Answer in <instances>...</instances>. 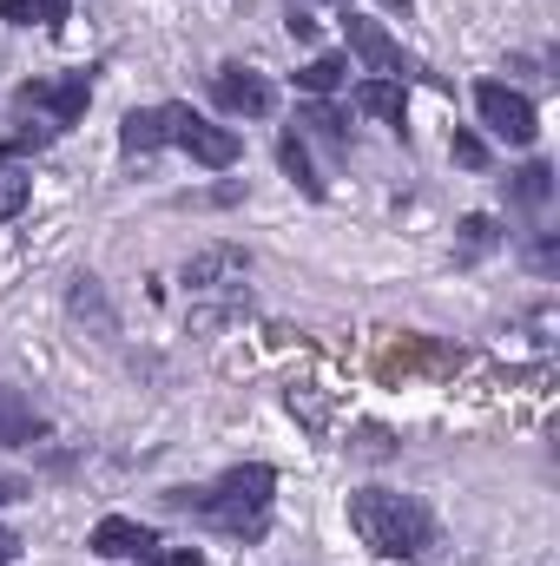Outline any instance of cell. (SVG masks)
<instances>
[{
  "label": "cell",
  "mask_w": 560,
  "mask_h": 566,
  "mask_svg": "<svg viewBox=\"0 0 560 566\" xmlns=\"http://www.w3.org/2000/svg\"><path fill=\"white\" fill-rule=\"evenodd\" d=\"M343 33H350V53H356V60H363L376 80H403V86H409V80H428V86H442V80H435L422 60H409V53H403V40H396L383 20H370V13H350V20H343Z\"/></svg>",
  "instance_id": "3957f363"
},
{
  "label": "cell",
  "mask_w": 560,
  "mask_h": 566,
  "mask_svg": "<svg viewBox=\"0 0 560 566\" xmlns=\"http://www.w3.org/2000/svg\"><path fill=\"white\" fill-rule=\"evenodd\" d=\"M27 198H33V171L0 165V224H7V218H20V211H27Z\"/></svg>",
  "instance_id": "ac0fdd59"
},
{
  "label": "cell",
  "mask_w": 560,
  "mask_h": 566,
  "mask_svg": "<svg viewBox=\"0 0 560 566\" xmlns=\"http://www.w3.org/2000/svg\"><path fill=\"white\" fill-rule=\"evenodd\" d=\"M383 369H462V349H442V343H396L383 356Z\"/></svg>",
  "instance_id": "5bb4252c"
},
{
  "label": "cell",
  "mask_w": 560,
  "mask_h": 566,
  "mask_svg": "<svg viewBox=\"0 0 560 566\" xmlns=\"http://www.w3.org/2000/svg\"><path fill=\"white\" fill-rule=\"evenodd\" d=\"M356 113H370V119H383V126H409V86L403 80H363L356 86Z\"/></svg>",
  "instance_id": "8fae6325"
},
{
  "label": "cell",
  "mask_w": 560,
  "mask_h": 566,
  "mask_svg": "<svg viewBox=\"0 0 560 566\" xmlns=\"http://www.w3.org/2000/svg\"><path fill=\"white\" fill-rule=\"evenodd\" d=\"M495 244H501V224H495L488 211H475V218H462V251H455L462 264H475V258H488Z\"/></svg>",
  "instance_id": "e0dca14e"
},
{
  "label": "cell",
  "mask_w": 560,
  "mask_h": 566,
  "mask_svg": "<svg viewBox=\"0 0 560 566\" xmlns=\"http://www.w3.org/2000/svg\"><path fill=\"white\" fill-rule=\"evenodd\" d=\"M448 151H455V165H468V171H488V139H481V133L455 126V139H448Z\"/></svg>",
  "instance_id": "603a6c76"
},
{
  "label": "cell",
  "mask_w": 560,
  "mask_h": 566,
  "mask_svg": "<svg viewBox=\"0 0 560 566\" xmlns=\"http://www.w3.org/2000/svg\"><path fill=\"white\" fill-rule=\"evenodd\" d=\"M475 113H481V126H488L501 145H535L541 139L535 99L515 93V86H501V80H481V86H475Z\"/></svg>",
  "instance_id": "5b68a950"
},
{
  "label": "cell",
  "mask_w": 560,
  "mask_h": 566,
  "mask_svg": "<svg viewBox=\"0 0 560 566\" xmlns=\"http://www.w3.org/2000/svg\"><path fill=\"white\" fill-rule=\"evenodd\" d=\"M86 547H93L100 560H145V554L158 547V534H152L145 521H133V514H106V521L86 534Z\"/></svg>",
  "instance_id": "9c48e42d"
},
{
  "label": "cell",
  "mask_w": 560,
  "mask_h": 566,
  "mask_svg": "<svg viewBox=\"0 0 560 566\" xmlns=\"http://www.w3.org/2000/svg\"><path fill=\"white\" fill-rule=\"evenodd\" d=\"M165 119H172V145L191 151V158L211 165V171H231V165L245 158V139H238L231 126H211V119H198L191 106H165Z\"/></svg>",
  "instance_id": "8992f818"
},
{
  "label": "cell",
  "mask_w": 560,
  "mask_h": 566,
  "mask_svg": "<svg viewBox=\"0 0 560 566\" xmlns=\"http://www.w3.org/2000/svg\"><path fill=\"white\" fill-rule=\"evenodd\" d=\"M158 145H172V119H165V106H139V113H126V126H120V151H126V158H145V151H158Z\"/></svg>",
  "instance_id": "7c38bea8"
},
{
  "label": "cell",
  "mask_w": 560,
  "mask_h": 566,
  "mask_svg": "<svg viewBox=\"0 0 560 566\" xmlns=\"http://www.w3.org/2000/svg\"><path fill=\"white\" fill-rule=\"evenodd\" d=\"M245 277H251V251L245 244H205L178 271V283L191 296H231V290H245Z\"/></svg>",
  "instance_id": "52a82bcc"
},
{
  "label": "cell",
  "mask_w": 560,
  "mask_h": 566,
  "mask_svg": "<svg viewBox=\"0 0 560 566\" xmlns=\"http://www.w3.org/2000/svg\"><path fill=\"white\" fill-rule=\"evenodd\" d=\"M20 560V534H13V527H0V566H13Z\"/></svg>",
  "instance_id": "f1b7e54d"
},
{
  "label": "cell",
  "mask_w": 560,
  "mask_h": 566,
  "mask_svg": "<svg viewBox=\"0 0 560 566\" xmlns=\"http://www.w3.org/2000/svg\"><path fill=\"white\" fill-rule=\"evenodd\" d=\"M27 494H33V481H20V474H0V507H7V501H27Z\"/></svg>",
  "instance_id": "83f0119b"
},
{
  "label": "cell",
  "mask_w": 560,
  "mask_h": 566,
  "mask_svg": "<svg viewBox=\"0 0 560 566\" xmlns=\"http://www.w3.org/2000/svg\"><path fill=\"white\" fill-rule=\"evenodd\" d=\"M211 99H218L231 119H271V113H278V86H271L258 66H238V60L211 73Z\"/></svg>",
  "instance_id": "ba28073f"
},
{
  "label": "cell",
  "mask_w": 560,
  "mask_h": 566,
  "mask_svg": "<svg viewBox=\"0 0 560 566\" xmlns=\"http://www.w3.org/2000/svg\"><path fill=\"white\" fill-rule=\"evenodd\" d=\"M0 20L7 27H33L40 20V0H0Z\"/></svg>",
  "instance_id": "d4e9b609"
},
{
  "label": "cell",
  "mask_w": 560,
  "mask_h": 566,
  "mask_svg": "<svg viewBox=\"0 0 560 566\" xmlns=\"http://www.w3.org/2000/svg\"><path fill=\"white\" fill-rule=\"evenodd\" d=\"M350 454H363V461H390V454H396V434H390L383 422H363L356 428V441H350Z\"/></svg>",
  "instance_id": "7402d4cb"
},
{
  "label": "cell",
  "mask_w": 560,
  "mask_h": 566,
  "mask_svg": "<svg viewBox=\"0 0 560 566\" xmlns=\"http://www.w3.org/2000/svg\"><path fill=\"white\" fill-rule=\"evenodd\" d=\"M66 13H73V0H40V27H53V33H60V27H66Z\"/></svg>",
  "instance_id": "4316f807"
},
{
  "label": "cell",
  "mask_w": 560,
  "mask_h": 566,
  "mask_svg": "<svg viewBox=\"0 0 560 566\" xmlns=\"http://www.w3.org/2000/svg\"><path fill=\"white\" fill-rule=\"evenodd\" d=\"M548 198H554V165L535 158V165H521V171L508 178V205H515V211H541Z\"/></svg>",
  "instance_id": "4fadbf2b"
},
{
  "label": "cell",
  "mask_w": 560,
  "mask_h": 566,
  "mask_svg": "<svg viewBox=\"0 0 560 566\" xmlns=\"http://www.w3.org/2000/svg\"><path fill=\"white\" fill-rule=\"evenodd\" d=\"M297 126H310L317 139H330V145H350V126H343V113H336V106H323V99H310V106L297 113Z\"/></svg>",
  "instance_id": "d6986e66"
},
{
  "label": "cell",
  "mask_w": 560,
  "mask_h": 566,
  "mask_svg": "<svg viewBox=\"0 0 560 566\" xmlns=\"http://www.w3.org/2000/svg\"><path fill=\"white\" fill-rule=\"evenodd\" d=\"M271 494H278V468L238 461V468H225L211 488H172L165 507H172V514H198V521H211V527H225V534H238V541H265V527H271Z\"/></svg>",
  "instance_id": "6da1fadb"
},
{
  "label": "cell",
  "mask_w": 560,
  "mask_h": 566,
  "mask_svg": "<svg viewBox=\"0 0 560 566\" xmlns=\"http://www.w3.org/2000/svg\"><path fill=\"white\" fill-rule=\"evenodd\" d=\"M343 73H350V60H343V53H323V60H310V66L297 73V86H303L310 99H323V93L343 86Z\"/></svg>",
  "instance_id": "2e32d148"
},
{
  "label": "cell",
  "mask_w": 560,
  "mask_h": 566,
  "mask_svg": "<svg viewBox=\"0 0 560 566\" xmlns=\"http://www.w3.org/2000/svg\"><path fill=\"white\" fill-rule=\"evenodd\" d=\"M350 527L383 560H422L428 541H435V514L416 494H396V488H356L350 494Z\"/></svg>",
  "instance_id": "7a4b0ae2"
},
{
  "label": "cell",
  "mask_w": 560,
  "mask_h": 566,
  "mask_svg": "<svg viewBox=\"0 0 560 566\" xmlns=\"http://www.w3.org/2000/svg\"><path fill=\"white\" fill-rule=\"evenodd\" d=\"M145 566H198V547H165V554L152 547V554H145Z\"/></svg>",
  "instance_id": "484cf974"
},
{
  "label": "cell",
  "mask_w": 560,
  "mask_h": 566,
  "mask_svg": "<svg viewBox=\"0 0 560 566\" xmlns=\"http://www.w3.org/2000/svg\"><path fill=\"white\" fill-rule=\"evenodd\" d=\"M290 409L317 428V434L330 428V402H323V389H317V382H297V389H290Z\"/></svg>",
  "instance_id": "44dd1931"
},
{
  "label": "cell",
  "mask_w": 560,
  "mask_h": 566,
  "mask_svg": "<svg viewBox=\"0 0 560 566\" xmlns=\"http://www.w3.org/2000/svg\"><path fill=\"white\" fill-rule=\"evenodd\" d=\"M13 106H20V113H46V126L66 133V126H80L86 106H93V73L80 66V73H60V80H27V86L13 93Z\"/></svg>",
  "instance_id": "277c9868"
},
{
  "label": "cell",
  "mask_w": 560,
  "mask_h": 566,
  "mask_svg": "<svg viewBox=\"0 0 560 566\" xmlns=\"http://www.w3.org/2000/svg\"><path fill=\"white\" fill-rule=\"evenodd\" d=\"M46 434H53V422H46L20 389L0 382V448H33V441H46Z\"/></svg>",
  "instance_id": "30bf717a"
},
{
  "label": "cell",
  "mask_w": 560,
  "mask_h": 566,
  "mask_svg": "<svg viewBox=\"0 0 560 566\" xmlns=\"http://www.w3.org/2000/svg\"><path fill=\"white\" fill-rule=\"evenodd\" d=\"M283 33H290L297 46H310V40H317V13H310V7H290V13H283Z\"/></svg>",
  "instance_id": "cb8c5ba5"
},
{
  "label": "cell",
  "mask_w": 560,
  "mask_h": 566,
  "mask_svg": "<svg viewBox=\"0 0 560 566\" xmlns=\"http://www.w3.org/2000/svg\"><path fill=\"white\" fill-rule=\"evenodd\" d=\"M73 316H93V323L113 336V310H106V296H100V277H80V283H73Z\"/></svg>",
  "instance_id": "ffe728a7"
},
{
  "label": "cell",
  "mask_w": 560,
  "mask_h": 566,
  "mask_svg": "<svg viewBox=\"0 0 560 566\" xmlns=\"http://www.w3.org/2000/svg\"><path fill=\"white\" fill-rule=\"evenodd\" d=\"M278 165H283V178H290L303 198H323V178H317V165H310V151H303L297 133H283L278 139Z\"/></svg>",
  "instance_id": "9a60e30c"
}]
</instances>
